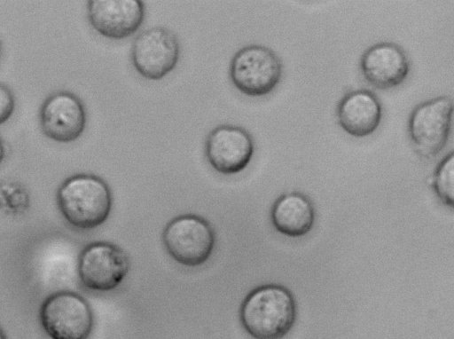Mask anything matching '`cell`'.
Here are the masks:
<instances>
[{
	"label": "cell",
	"instance_id": "6da1fadb",
	"mask_svg": "<svg viewBox=\"0 0 454 339\" xmlns=\"http://www.w3.org/2000/svg\"><path fill=\"white\" fill-rule=\"evenodd\" d=\"M297 306L285 286L265 284L251 290L239 309L244 330L254 339H282L296 321Z\"/></svg>",
	"mask_w": 454,
	"mask_h": 339
},
{
	"label": "cell",
	"instance_id": "7a4b0ae2",
	"mask_svg": "<svg viewBox=\"0 0 454 339\" xmlns=\"http://www.w3.org/2000/svg\"><path fill=\"white\" fill-rule=\"evenodd\" d=\"M58 208L74 228L90 230L103 225L113 206L108 184L100 177L80 173L62 182L56 193Z\"/></svg>",
	"mask_w": 454,
	"mask_h": 339
},
{
	"label": "cell",
	"instance_id": "3957f363",
	"mask_svg": "<svg viewBox=\"0 0 454 339\" xmlns=\"http://www.w3.org/2000/svg\"><path fill=\"white\" fill-rule=\"evenodd\" d=\"M39 319L51 339H88L94 326L89 302L70 290L49 295L41 304Z\"/></svg>",
	"mask_w": 454,
	"mask_h": 339
},
{
	"label": "cell",
	"instance_id": "277c9868",
	"mask_svg": "<svg viewBox=\"0 0 454 339\" xmlns=\"http://www.w3.org/2000/svg\"><path fill=\"white\" fill-rule=\"evenodd\" d=\"M283 63L270 48L252 44L241 48L231 59L229 75L234 87L249 97L271 93L281 81Z\"/></svg>",
	"mask_w": 454,
	"mask_h": 339
},
{
	"label": "cell",
	"instance_id": "5b68a950",
	"mask_svg": "<svg viewBox=\"0 0 454 339\" xmlns=\"http://www.w3.org/2000/svg\"><path fill=\"white\" fill-rule=\"evenodd\" d=\"M453 103L439 96L416 106L408 119V136L415 153L431 160L445 147L451 130Z\"/></svg>",
	"mask_w": 454,
	"mask_h": 339
},
{
	"label": "cell",
	"instance_id": "8992f818",
	"mask_svg": "<svg viewBox=\"0 0 454 339\" xmlns=\"http://www.w3.org/2000/svg\"><path fill=\"white\" fill-rule=\"evenodd\" d=\"M162 242L169 256L176 263L195 267L210 258L215 245V233L204 217L184 214L166 225Z\"/></svg>",
	"mask_w": 454,
	"mask_h": 339
},
{
	"label": "cell",
	"instance_id": "52a82bcc",
	"mask_svg": "<svg viewBox=\"0 0 454 339\" xmlns=\"http://www.w3.org/2000/svg\"><path fill=\"white\" fill-rule=\"evenodd\" d=\"M129 266V256L120 246L109 241H93L81 251L77 273L85 288L108 292L121 283Z\"/></svg>",
	"mask_w": 454,
	"mask_h": 339
},
{
	"label": "cell",
	"instance_id": "ba28073f",
	"mask_svg": "<svg viewBox=\"0 0 454 339\" xmlns=\"http://www.w3.org/2000/svg\"><path fill=\"white\" fill-rule=\"evenodd\" d=\"M180 46L176 35L162 27L141 32L131 47V60L136 71L144 78L158 81L172 72L177 65Z\"/></svg>",
	"mask_w": 454,
	"mask_h": 339
},
{
	"label": "cell",
	"instance_id": "9c48e42d",
	"mask_svg": "<svg viewBox=\"0 0 454 339\" xmlns=\"http://www.w3.org/2000/svg\"><path fill=\"white\" fill-rule=\"evenodd\" d=\"M86 110L82 101L67 91L49 95L39 111L43 133L51 140L70 143L82 134L86 126Z\"/></svg>",
	"mask_w": 454,
	"mask_h": 339
},
{
	"label": "cell",
	"instance_id": "30bf717a",
	"mask_svg": "<svg viewBox=\"0 0 454 339\" xmlns=\"http://www.w3.org/2000/svg\"><path fill=\"white\" fill-rule=\"evenodd\" d=\"M254 152L250 133L239 126L220 125L208 134L205 154L209 165L218 173L232 175L243 171Z\"/></svg>",
	"mask_w": 454,
	"mask_h": 339
},
{
	"label": "cell",
	"instance_id": "8fae6325",
	"mask_svg": "<svg viewBox=\"0 0 454 339\" xmlns=\"http://www.w3.org/2000/svg\"><path fill=\"white\" fill-rule=\"evenodd\" d=\"M87 16L99 35L120 40L132 35L141 27L145 5L139 0H90Z\"/></svg>",
	"mask_w": 454,
	"mask_h": 339
},
{
	"label": "cell",
	"instance_id": "7c38bea8",
	"mask_svg": "<svg viewBox=\"0 0 454 339\" xmlns=\"http://www.w3.org/2000/svg\"><path fill=\"white\" fill-rule=\"evenodd\" d=\"M410 59L397 43L380 42L362 54L359 68L372 87L388 90L399 86L410 73Z\"/></svg>",
	"mask_w": 454,
	"mask_h": 339
},
{
	"label": "cell",
	"instance_id": "4fadbf2b",
	"mask_svg": "<svg viewBox=\"0 0 454 339\" xmlns=\"http://www.w3.org/2000/svg\"><path fill=\"white\" fill-rule=\"evenodd\" d=\"M382 114L380 99L368 89L347 92L336 106L338 124L354 138H365L376 131L381 122Z\"/></svg>",
	"mask_w": 454,
	"mask_h": 339
},
{
	"label": "cell",
	"instance_id": "5bb4252c",
	"mask_svg": "<svg viewBox=\"0 0 454 339\" xmlns=\"http://www.w3.org/2000/svg\"><path fill=\"white\" fill-rule=\"evenodd\" d=\"M270 219L281 234L298 238L306 235L315 222V209L310 199L299 192L281 194L273 203Z\"/></svg>",
	"mask_w": 454,
	"mask_h": 339
},
{
	"label": "cell",
	"instance_id": "9a60e30c",
	"mask_svg": "<svg viewBox=\"0 0 454 339\" xmlns=\"http://www.w3.org/2000/svg\"><path fill=\"white\" fill-rule=\"evenodd\" d=\"M453 164L454 154L450 152L435 168L434 173L427 179L437 197L445 205L453 208Z\"/></svg>",
	"mask_w": 454,
	"mask_h": 339
},
{
	"label": "cell",
	"instance_id": "2e32d148",
	"mask_svg": "<svg viewBox=\"0 0 454 339\" xmlns=\"http://www.w3.org/2000/svg\"><path fill=\"white\" fill-rule=\"evenodd\" d=\"M15 109V99L8 86L0 83V125L6 122Z\"/></svg>",
	"mask_w": 454,
	"mask_h": 339
},
{
	"label": "cell",
	"instance_id": "e0dca14e",
	"mask_svg": "<svg viewBox=\"0 0 454 339\" xmlns=\"http://www.w3.org/2000/svg\"><path fill=\"white\" fill-rule=\"evenodd\" d=\"M4 156H5V146H4L3 139L0 137V164L3 162V160L4 159Z\"/></svg>",
	"mask_w": 454,
	"mask_h": 339
},
{
	"label": "cell",
	"instance_id": "ac0fdd59",
	"mask_svg": "<svg viewBox=\"0 0 454 339\" xmlns=\"http://www.w3.org/2000/svg\"><path fill=\"white\" fill-rule=\"evenodd\" d=\"M0 339H7L4 332L2 330L1 327H0Z\"/></svg>",
	"mask_w": 454,
	"mask_h": 339
},
{
	"label": "cell",
	"instance_id": "d6986e66",
	"mask_svg": "<svg viewBox=\"0 0 454 339\" xmlns=\"http://www.w3.org/2000/svg\"><path fill=\"white\" fill-rule=\"evenodd\" d=\"M0 56H1V43H0Z\"/></svg>",
	"mask_w": 454,
	"mask_h": 339
}]
</instances>
